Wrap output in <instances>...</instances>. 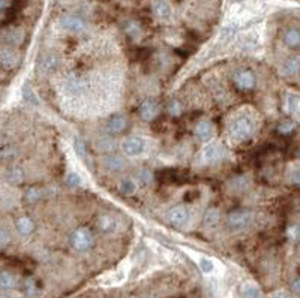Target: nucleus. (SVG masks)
Masks as SVG:
<instances>
[{"label": "nucleus", "mask_w": 300, "mask_h": 298, "mask_svg": "<svg viewBox=\"0 0 300 298\" xmlns=\"http://www.w3.org/2000/svg\"><path fill=\"white\" fill-rule=\"evenodd\" d=\"M254 133V123L248 117H237L233 120L230 126V136L236 143H243L252 136Z\"/></svg>", "instance_id": "nucleus-1"}, {"label": "nucleus", "mask_w": 300, "mask_h": 298, "mask_svg": "<svg viewBox=\"0 0 300 298\" xmlns=\"http://www.w3.org/2000/svg\"><path fill=\"white\" fill-rule=\"evenodd\" d=\"M71 243H72V247L75 250L87 252L95 244V237L89 228L83 226V228H78L77 231H74V234L71 235Z\"/></svg>", "instance_id": "nucleus-2"}, {"label": "nucleus", "mask_w": 300, "mask_h": 298, "mask_svg": "<svg viewBox=\"0 0 300 298\" xmlns=\"http://www.w3.org/2000/svg\"><path fill=\"white\" fill-rule=\"evenodd\" d=\"M233 84L240 92H251L257 86V78L252 71L240 69L233 75Z\"/></svg>", "instance_id": "nucleus-3"}, {"label": "nucleus", "mask_w": 300, "mask_h": 298, "mask_svg": "<svg viewBox=\"0 0 300 298\" xmlns=\"http://www.w3.org/2000/svg\"><path fill=\"white\" fill-rule=\"evenodd\" d=\"M59 27L65 32H69V33H83L87 29L84 19L80 18L78 15H74V14H65L63 17H60Z\"/></svg>", "instance_id": "nucleus-4"}, {"label": "nucleus", "mask_w": 300, "mask_h": 298, "mask_svg": "<svg viewBox=\"0 0 300 298\" xmlns=\"http://www.w3.org/2000/svg\"><path fill=\"white\" fill-rule=\"evenodd\" d=\"M122 151L129 157H138L146 151V141L141 136H128L122 141Z\"/></svg>", "instance_id": "nucleus-5"}, {"label": "nucleus", "mask_w": 300, "mask_h": 298, "mask_svg": "<svg viewBox=\"0 0 300 298\" xmlns=\"http://www.w3.org/2000/svg\"><path fill=\"white\" fill-rule=\"evenodd\" d=\"M252 222V213L248 210H236L228 213L227 216V225L231 229H243Z\"/></svg>", "instance_id": "nucleus-6"}, {"label": "nucleus", "mask_w": 300, "mask_h": 298, "mask_svg": "<svg viewBox=\"0 0 300 298\" xmlns=\"http://www.w3.org/2000/svg\"><path fill=\"white\" fill-rule=\"evenodd\" d=\"M222 156H224V147L219 143H209L201 151V159L207 165L219 162L222 159Z\"/></svg>", "instance_id": "nucleus-7"}, {"label": "nucleus", "mask_w": 300, "mask_h": 298, "mask_svg": "<svg viewBox=\"0 0 300 298\" xmlns=\"http://www.w3.org/2000/svg\"><path fill=\"white\" fill-rule=\"evenodd\" d=\"M168 221L173 226H183L189 221V208L186 205H176L168 213Z\"/></svg>", "instance_id": "nucleus-8"}, {"label": "nucleus", "mask_w": 300, "mask_h": 298, "mask_svg": "<svg viewBox=\"0 0 300 298\" xmlns=\"http://www.w3.org/2000/svg\"><path fill=\"white\" fill-rule=\"evenodd\" d=\"M194 135L198 141L209 143L215 135V126L210 120H201L194 129Z\"/></svg>", "instance_id": "nucleus-9"}, {"label": "nucleus", "mask_w": 300, "mask_h": 298, "mask_svg": "<svg viewBox=\"0 0 300 298\" xmlns=\"http://www.w3.org/2000/svg\"><path fill=\"white\" fill-rule=\"evenodd\" d=\"M128 129V118L123 114H113L107 122V130L113 135L123 133Z\"/></svg>", "instance_id": "nucleus-10"}, {"label": "nucleus", "mask_w": 300, "mask_h": 298, "mask_svg": "<svg viewBox=\"0 0 300 298\" xmlns=\"http://www.w3.org/2000/svg\"><path fill=\"white\" fill-rule=\"evenodd\" d=\"M138 112L144 122H153L159 114V105L153 101V99H146V101L140 105Z\"/></svg>", "instance_id": "nucleus-11"}, {"label": "nucleus", "mask_w": 300, "mask_h": 298, "mask_svg": "<svg viewBox=\"0 0 300 298\" xmlns=\"http://www.w3.org/2000/svg\"><path fill=\"white\" fill-rule=\"evenodd\" d=\"M98 228L104 234H113L117 229V222L110 214H101L98 217Z\"/></svg>", "instance_id": "nucleus-12"}, {"label": "nucleus", "mask_w": 300, "mask_h": 298, "mask_svg": "<svg viewBox=\"0 0 300 298\" xmlns=\"http://www.w3.org/2000/svg\"><path fill=\"white\" fill-rule=\"evenodd\" d=\"M284 44L291 48V50H296L300 47V30L296 29V27H291L288 29L285 33H284V37H282Z\"/></svg>", "instance_id": "nucleus-13"}, {"label": "nucleus", "mask_w": 300, "mask_h": 298, "mask_svg": "<svg viewBox=\"0 0 300 298\" xmlns=\"http://www.w3.org/2000/svg\"><path fill=\"white\" fill-rule=\"evenodd\" d=\"M104 167L113 172H117L125 168V161L117 154H108L104 157Z\"/></svg>", "instance_id": "nucleus-14"}, {"label": "nucleus", "mask_w": 300, "mask_h": 298, "mask_svg": "<svg viewBox=\"0 0 300 298\" xmlns=\"http://www.w3.org/2000/svg\"><path fill=\"white\" fill-rule=\"evenodd\" d=\"M282 72L287 76H294L300 72V57L299 56H293L284 62L282 65Z\"/></svg>", "instance_id": "nucleus-15"}, {"label": "nucleus", "mask_w": 300, "mask_h": 298, "mask_svg": "<svg viewBox=\"0 0 300 298\" xmlns=\"http://www.w3.org/2000/svg\"><path fill=\"white\" fill-rule=\"evenodd\" d=\"M119 190L125 196H132L138 190V183L135 182V178L132 177H125L122 182L119 183Z\"/></svg>", "instance_id": "nucleus-16"}, {"label": "nucleus", "mask_w": 300, "mask_h": 298, "mask_svg": "<svg viewBox=\"0 0 300 298\" xmlns=\"http://www.w3.org/2000/svg\"><path fill=\"white\" fill-rule=\"evenodd\" d=\"M219 221H221V213H219L218 208H209L206 213H204V217H203V225L206 228H216Z\"/></svg>", "instance_id": "nucleus-17"}, {"label": "nucleus", "mask_w": 300, "mask_h": 298, "mask_svg": "<svg viewBox=\"0 0 300 298\" xmlns=\"http://www.w3.org/2000/svg\"><path fill=\"white\" fill-rule=\"evenodd\" d=\"M15 226H17V231L21 235H30L35 229L33 221L30 219V217H26V216L20 217V219L17 221V224H15Z\"/></svg>", "instance_id": "nucleus-18"}, {"label": "nucleus", "mask_w": 300, "mask_h": 298, "mask_svg": "<svg viewBox=\"0 0 300 298\" xmlns=\"http://www.w3.org/2000/svg\"><path fill=\"white\" fill-rule=\"evenodd\" d=\"M0 63H2L5 68L11 69L17 65V56L12 50L9 48H2L0 50Z\"/></svg>", "instance_id": "nucleus-19"}, {"label": "nucleus", "mask_w": 300, "mask_h": 298, "mask_svg": "<svg viewBox=\"0 0 300 298\" xmlns=\"http://www.w3.org/2000/svg\"><path fill=\"white\" fill-rule=\"evenodd\" d=\"M261 297V291L255 283H245L242 288H240V298H260Z\"/></svg>", "instance_id": "nucleus-20"}, {"label": "nucleus", "mask_w": 300, "mask_h": 298, "mask_svg": "<svg viewBox=\"0 0 300 298\" xmlns=\"http://www.w3.org/2000/svg\"><path fill=\"white\" fill-rule=\"evenodd\" d=\"M287 110L290 114H293L297 120H300V96L297 94H288L287 97Z\"/></svg>", "instance_id": "nucleus-21"}, {"label": "nucleus", "mask_w": 300, "mask_h": 298, "mask_svg": "<svg viewBox=\"0 0 300 298\" xmlns=\"http://www.w3.org/2000/svg\"><path fill=\"white\" fill-rule=\"evenodd\" d=\"M17 280H15V276L9 271H3L0 273V288L2 289H12L15 286Z\"/></svg>", "instance_id": "nucleus-22"}, {"label": "nucleus", "mask_w": 300, "mask_h": 298, "mask_svg": "<svg viewBox=\"0 0 300 298\" xmlns=\"http://www.w3.org/2000/svg\"><path fill=\"white\" fill-rule=\"evenodd\" d=\"M198 267H200V270H201L204 274H210V273H213V270H215V264H213V261L209 260V258H206V256L200 258Z\"/></svg>", "instance_id": "nucleus-23"}, {"label": "nucleus", "mask_w": 300, "mask_h": 298, "mask_svg": "<svg viewBox=\"0 0 300 298\" xmlns=\"http://www.w3.org/2000/svg\"><path fill=\"white\" fill-rule=\"evenodd\" d=\"M138 180L141 183V186H149L153 180V174L149 169H141L138 172Z\"/></svg>", "instance_id": "nucleus-24"}, {"label": "nucleus", "mask_w": 300, "mask_h": 298, "mask_svg": "<svg viewBox=\"0 0 300 298\" xmlns=\"http://www.w3.org/2000/svg\"><path fill=\"white\" fill-rule=\"evenodd\" d=\"M41 196H42V192L39 190L38 187H30L27 192H26V198H27V201L29 203H36L41 200Z\"/></svg>", "instance_id": "nucleus-25"}, {"label": "nucleus", "mask_w": 300, "mask_h": 298, "mask_svg": "<svg viewBox=\"0 0 300 298\" xmlns=\"http://www.w3.org/2000/svg\"><path fill=\"white\" fill-rule=\"evenodd\" d=\"M294 130V123L290 122V120H285V122H281L278 125V132L282 133V135H288Z\"/></svg>", "instance_id": "nucleus-26"}, {"label": "nucleus", "mask_w": 300, "mask_h": 298, "mask_svg": "<svg viewBox=\"0 0 300 298\" xmlns=\"http://www.w3.org/2000/svg\"><path fill=\"white\" fill-rule=\"evenodd\" d=\"M66 185L69 187H78L80 185H81V178H80V175L75 172H69L66 175Z\"/></svg>", "instance_id": "nucleus-27"}, {"label": "nucleus", "mask_w": 300, "mask_h": 298, "mask_svg": "<svg viewBox=\"0 0 300 298\" xmlns=\"http://www.w3.org/2000/svg\"><path fill=\"white\" fill-rule=\"evenodd\" d=\"M168 112H170V115H173V117H179L180 114H182V105H180L177 101H173V102L168 105Z\"/></svg>", "instance_id": "nucleus-28"}, {"label": "nucleus", "mask_w": 300, "mask_h": 298, "mask_svg": "<svg viewBox=\"0 0 300 298\" xmlns=\"http://www.w3.org/2000/svg\"><path fill=\"white\" fill-rule=\"evenodd\" d=\"M75 149H77L78 156H81V157L86 156V147H84V143H83L81 140H77V141H75Z\"/></svg>", "instance_id": "nucleus-29"}, {"label": "nucleus", "mask_w": 300, "mask_h": 298, "mask_svg": "<svg viewBox=\"0 0 300 298\" xmlns=\"http://www.w3.org/2000/svg\"><path fill=\"white\" fill-rule=\"evenodd\" d=\"M291 182L297 186H300V169H294L291 174Z\"/></svg>", "instance_id": "nucleus-30"}, {"label": "nucleus", "mask_w": 300, "mask_h": 298, "mask_svg": "<svg viewBox=\"0 0 300 298\" xmlns=\"http://www.w3.org/2000/svg\"><path fill=\"white\" fill-rule=\"evenodd\" d=\"M272 298H293L287 291H276L273 295H272Z\"/></svg>", "instance_id": "nucleus-31"}, {"label": "nucleus", "mask_w": 300, "mask_h": 298, "mask_svg": "<svg viewBox=\"0 0 300 298\" xmlns=\"http://www.w3.org/2000/svg\"><path fill=\"white\" fill-rule=\"evenodd\" d=\"M6 243H8V234H6V231L0 228V246H3Z\"/></svg>", "instance_id": "nucleus-32"}, {"label": "nucleus", "mask_w": 300, "mask_h": 298, "mask_svg": "<svg viewBox=\"0 0 300 298\" xmlns=\"http://www.w3.org/2000/svg\"><path fill=\"white\" fill-rule=\"evenodd\" d=\"M291 289L296 292V294H299L300 295V277L299 279H296L294 282H293V285H291Z\"/></svg>", "instance_id": "nucleus-33"}, {"label": "nucleus", "mask_w": 300, "mask_h": 298, "mask_svg": "<svg viewBox=\"0 0 300 298\" xmlns=\"http://www.w3.org/2000/svg\"><path fill=\"white\" fill-rule=\"evenodd\" d=\"M27 292L32 295V294H35V285H33V282L30 280V282H27Z\"/></svg>", "instance_id": "nucleus-34"}, {"label": "nucleus", "mask_w": 300, "mask_h": 298, "mask_svg": "<svg viewBox=\"0 0 300 298\" xmlns=\"http://www.w3.org/2000/svg\"><path fill=\"white\" fill-rule=\"evenodd\" d=\"M297 157H299V161H300V150H299V153H297Z\"/></svg>", "instance_id": "nucleus-35"}, {"label": "nucleus", "mask_w": 300, "mask_h": 298, "mask_svg": "<svg viewBox=\"0 0 300 298\" xmlns=\"http://www.w3.org/2000/svg\"><path fill=\"white\" fill-rule=\"evenodd\" d=\"M143 298H153V297H150V295H146V297H143Z\"/></svg>", "instance_id": "nucleus-36"}, {"label": "nucleus", "mask_w": 300, "mask_h": 298, "mask_svg": "<svg viewBox=\"0 0 300 298\" xmlns=\"http://www.w3.org/2000/svg\"><path fill=\"white\" fill-rule=\"evenodd\" d=\"M299 255H300V246H299Z\"/></svg>", "instance_id": "nucleus-37"}]
</instances>
